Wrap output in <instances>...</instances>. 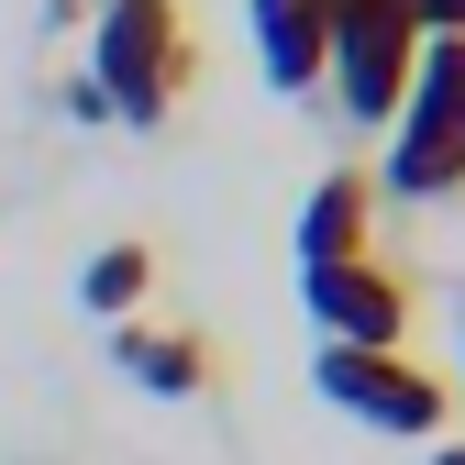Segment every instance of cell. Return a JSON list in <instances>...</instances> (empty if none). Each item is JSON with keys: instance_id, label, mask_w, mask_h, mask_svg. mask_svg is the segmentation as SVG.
Returning a JSON list of instances; mask_svg holds the SVG:
<instances>
[{"instance_id": "52a82bcc", "label": "cell", "mask_w": 465, "mask_h": 465, "mask_svg": "<svg viewBox=\"0 0 465 465\" xmlns=\"http://www.w3.org/2000/svg\"><path fill=\"white\" fill-rule=\"evenodd\" d=\"M244 23H255V67H266V89L311 100L322 67H332V0H244Z\"/></svg>"}, {"instance_id": "277c9868", "label": "cell", "mask_w": 465, "mask_h": 465, "mask_svg": "<svg viewBox=\"0 0 465 465\" xmlns=\"http://www.w3.org/2000/svg\"><path fill=\"white\" fill-rule=\"evenodd\" d=\"M421 0H332V100L355 111V123H377L388 134V111H399V89H411V67H421Z\"/></svg>"}, {"instance_id": "3957f363", "label": "cell", "mask_w": 465, "mask_h": 465, "mask_svg": "<svg viewBox=\"0 0 465 465\" xmlns=\"http://www.w3.org/2000/svg\"><path fill=\"white\" fill-rule=\"evenodd\" d=\"M311 388L332 399L343 421L388 432V443H432L443 411H454V388L421 355H377V343H322V355H311Z\"/></svg>"}, {"instance_id": "7c38bea8", "label": "cell", "mask_w": 465, "mask_h": 465, "mask_svg": "<svg viewBox=\"0 0 465 465\" xmlns=\"http://www.w3.org/2000/svg\"><path fill=\"white\" fill-rule=\"evenodd\" d=\"M454 388H465V377H454Z\"/></svg>"}, {"instance_id": "30bf717a", "label": "cell", "mask_w": 465, "mask_h": 465, "mask_svg": "<svg viewBox=\"0 0 465 465\" xmlns=\"http://www.w3.org/2000/svg\"><path fill=\"white\" fill-rule=\"evenodd\" d=\"M421 34H465V0H421Z\"/></svg>"}, {"instance_id": "7a4b0ae2", "label": "cell", "mask_w": 465, "mask_h": 465, "mask_svg": "<svg viewBox=\"0 0 465 465\" xmlns=\"http://www.w3.org/2000/svg\"><path fill=\"white\" fill-rule=\"evenodd\" d=\"M388 189L399 200H454L465 189V34H432L399 111H388Z\"/></svg>"}, {"instance_id": "5b68a950", "label": "cell", "mask_w": 465, "mask_h": 465, "mask_svg": "<svg viewBox=\"0 0 465 465\" xmlns=\"http://www.w3.org/2000/svg\"><path fill=\"white\" fill-rule=\"evenodd\" d=\"M300 311L322 322V343H377V355H399V343H411V277L388 255L300 266Z\"/></svg>"}, {"instance_id": "9c48e42d", "label": "cell", "mask_w": 465, "mask_h": 465, "mask_svg": "<svg viewBox=\"0 0 465 465\" xmlns=\"http://www.w3.org/2000/svg\"><path fill=\"white\" fill-rule=\"evenodd\" d=\"M78 300L100 322H144V300H155V244H144V232H111V244L78 266Z\"/></svg>"}, {"instance_id": "8992f818", "label": "cell", "mask_w": 465, "mask_h": 465, "mask_svg": "<svg viewBox=\"0 0 465 465\" xmlns=\"http://www.w3.org/2000/svg\"><path fill=\"white\" fill-rule=\"evenodd\" d=\"M111 366L155 399H211L222 388V343L189 322H111Z\"/></svg>"}, {"instance_id": "8fae6325", "label": "cell", "mask_w": 465, "mask_h": 465, "mask_svg": "<svg viewBox=\"0 0 465 465\" xmlns=\"http://www.w3.org/2000/svg\"><path fill=\"white\" fill-rule=\"evenodd\" d=\"M432 465H465V443H443V454H432Z\"/></svg>"}, {"instance_id": "ba28073f", "label": "cell", "mask_w": 465, "mask_h": 465, "mask_svg": "<svg viewBox=\"0 0 465 465\" xmlns=\"http://www.w3.org/2000/svg\"><path fill=\"white\" fill-rule=\"evenodd\" d=\"M377 178L366 166H332V178H311L300 200V266H343V255H377Z\"/></svg>"}, {"instance_id": "6da1fadb", "label": "cell", "mask_w": 465, "mask_h": 465, "mask_svg": "<svg viewBox=\"0 0 465 465\" xmlns=\"http://www.w3.org/2000/svg\"><path fill=\"white\" fill-rule=\"evenodd\" d=\"M89 89L123 134H155L166 111L200 89V34L189 0H100L89 12Z\"/></svg>"}]
</instances>
